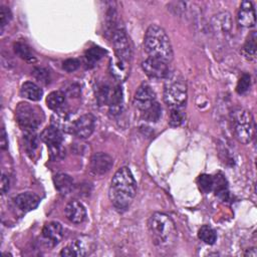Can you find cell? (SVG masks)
<instances>
[{"label": "cell", "instance_id": "9c48e42d", "mask_svg": "<svg viewBox=\"0 0 257 257\" xmlns=\"http://www.w3.org/2000/svg\"><path fill=\"white\" fill-rule=\"evenodd\" d=\"M156 102V94L151 85L147 82H143L135 92L134 103L136 107L144 112L150 108Z\"/></svg>", "mask_w": 257, "mask_h": 257}, {"label": "cell", "instance_id": "4fadbf2b", "mask_svg": "<svg viewBox=\"0 0 257 257\" xmlns=\"http://www.w3.org/2000/svg\"><path fill=\"white\" fill-rule=\"evenodd\" d=\"M113 165L112 158L102 152L92 155L90 159V171L95 176H103L110 171Z\"/></svg>", "mask_w": 257, "mask_h": 257}, {"label": "cell", "instance_id": "f1b7e54d", "mask_svg": "<svg viewBox=\"0 0 257 257\" xmlns=\"http://www.w3.org/2000/svg\"><path fill=\"white\" fill-rule=\"evenodd\" d=\"M184 107H175L171 108L170 116H169V124L171 126H180L185 120V112Z\"/></svg>", "mask_w": 257, "mask_h": 257}, {"label": "cell", "instance_id": "e0dca14e", "mask_svg": "<svg viewBox=\"0 0 257 257\" xmlns=\"http://www.w3.org/2000/svg\"><path fill=\"white\" fill-rule=\"evenodd\" d=\"M88 246L82 238H77L68 243L61 251L60 256L62 257H73V256H85L88 254Z\"/></svg>", "mask_w": 257, "mask_h": 257}, {"label": "cell", "instance_id": "ba28073f", "mask_svg": "<svg viewBox=\"0 0 257 257\" xmlns=\"http://www.w3.org/2000/svg\"><path fill=\"white\" fill-rule=\"evenodd\" d=\"M169 63L153 57H148L142 62V68L144 72L154 79H165L170 72Z\"/></svg>", "mask_w": 257, "mask_h": 257}, {"label": "cell", "instance_id": "7c38bea8", "mask_svg": "<svg viewBox=\"0 0 257 257\" xmlns=\"http://www.w3.org/2000/svg\"><path fill=\"white\" fill-rule=\"evenodd\" d=\"M41 234L45 245L48 247H54L63 237V227L59 222L51 221L43 226Z\"/></svg>", "mask_w": 257, "mask_h": 257}, {"label": "cell", "instance_id": "484cf974", "mask_svg": "<svg viewBox=\"0 0 257 257\" xmlns=\"http://www.w3.org/2000/svg\"><path fill=\"white\" fill-rule=\"evenodd\" d=\"M198 237L201 241L208 245H213L217 241V233L209 225H204L199 229Z\"/></svg>", "mask_w": 257, "mask_h": 257}, {"label": "cell", "instance_id": "4dcf8cb0", "mask_svg": "<svg viewBox=\"0 0 257 257\" xmlns=\"http://www.w3.org/2000/svg\"><path fill=\"white\" fill-rule=\"evenodd\" d=\"M213 184H214V179L210 175L202 174L198 178V185L200 189L205 193H208L211 190H213Z\"/></svg>", "mask_w": 257, "mask_h": 257}, {"label": "cell", "instance_id": "ac0fdd59", "mask_svg": "<svg viewBox=\"0 0 257 257\" xmlns=\"http://www.w3.org/2000/svg\"><path fill=\"white\" fill-rule=\"evenodd\" d=\"M107 104L109 106V113L112 116L120 114L122 110V91L119 85L111 87Z\"/></svg>", "mask_w": 257, "mask_h": 257}, {"label": "cell", "instance_id": "ffe728a7", "mask_svg": "<svg viewBox=\"0 0 257 257\" xmlns=\"http://www.w3.org/2000/svg\"><path fill=\"white\" fill-rule=\"evenodd\" d=\"M20 93L24 98H27L32 101H38L41 99L43 91L36 83L26 81L21 85Z\"/></svg>", "mask_w": 257, "mask_h": 257}, {"label": "cell", "instance_id": "603a6c76", "mask_svg": "<svg viewBox=\"0 0 257 257\" xmlns=\"http://www.w3.org/2000/svg\"><path fill=\"white\" fill-rule=\"evenodd\" d=\"M13 49L16 55L27 62H34L35 56L33 55L30 47L23 41H17L13 44Z\"/></svg>", "mask_w": 257, "mask_h": 257}, {"label": "cell", "instance_id": "9a60e30c", "mask_svg": "<svg viewBox=\"0 0 257 257\" xmlns=\"http://www.w3.org/2000/svg\"><path fill=\"white\" fill-rule=\"evenodd\" d=\"M237 21L240 26L251 28L255 26V9L250 1H243L237 14Z\"/></svg>", "mask_w": 257, "mask_h": 257}, {"label": "cell", "instance_id": "3957f363", "mask_svg": "<svg viewBox=\"0 0 257 257\" xmlns=\"http://www.w3.org/2000/svg\"><path fill=\"white\" fill-rule=\"evenodd\" d=\"M148 228L153 242L159 248L168 249L175 243L177 229L174 221L167 214L154 213L148 220Z\"/></svg>", "mask_w": 257, "mask_h": 257}, {"label": "cell", "instance_id": "277c9868", "mask_svg": "<svg viewBox=\"0 0 257 257\" xmlns=\"http://www.w3.org/2000/svg\"><path fill=\"white\" fill-rule=\"evenodd\" d=\"M187 83L179 71H170L165 78L164 100L170 108L184 107L187 101Z\"/></svg>", "mask_w": 257, "mask_h": 257}, {"label": "cell", "instance_id": "d6a6232c", "mask_svg": "<svg viewBox=\"0 0 257 257\" xmlns=\"http://www.w3.org/2000/svg\"><path fill=\"white\" fill-rule=\"evenodd\" d=\"M33 75L34 77L43 84H48L50 82V76L49 71L43 67H35L33 69Z\"/></svg>", "mask_w": 257, "mask_h": 257}, {"label": "cell", "instance_id": "7a4b0ae2", "mask_svg": "<svg viewBox=\"0 0 257 257\" xmlns=\"http://www.w3.org/2000/svg\"><path fill=\"white\" fill-rule=\"evenodd\" d=\"M144 47L149 57L158 58L170 63L173 59V49L170 38L166 31L159 25L152 24L148 27Z\"/></svg>", "mask_w": 257, "mask_h": 257}, {"label": "cell", "instance_id": "8d00e7d4", "mask_svg": "<svg viewBox=\"0 0 257 257\" xmlns=\"http://www.w3.org/2000/svg\"><path fill=\"white\" fill-rule=\"evenodd\" d=\"M9 186H10V181H9L8 176L5 175V174H2V178H1V193L3 195L8 192Z\"/></svg>", "mask_w": 257, "mask_h": 257}, {"label": "cell", "instance_id": "d6986e66", "mask_svg": "<svg viewBox=\"0 0 257 257\" xmlns=\"http://www.w3.org/2000/svg\"><path fill=\"white\" fill-rule=\"evenodd\" d=\"M212 26L214 27V30L218 33H222V34L229 33L232 28V20H231L230 14L227 12H222L216 15L213 18Z\"/></svg>", "mask_w": 257, "mask_h": 257}, {"label": "cell", "instance_id": "30bf717a", "mask_svg": "<svg viewBox=\"0 0 257 257\" xmlns=\"http://www.w3.org/2000/svg\"><path fill=\"white\" fill-rule=\"evenodd\" d=\"M95 126V118L91 113L80 115L73 121L71 133L79 139H87L91 136Z\"/></svg>", "mask_w": 257, "mask_h": 257}, {"label": "cell", "instance_id": "74e56055", "mask_svg": "<svg viewBox=\"0 0 257 257\" xmlns=\"http://www.w3.org/2000/svg\"><path fill=\"white\" fill-rule=\"evenodd\" d=\"M0 144H1V149L5 150L7 148L8 145V141H7V136H6V132L4 130V127H2L1 130V140H0Z\"/></svg>", "mask_w": 257, "mask_h": 257}, {"label": "cell", "instance_id": "8fae6325", "mask_svg": "<svg viewBox=\"0 0 257 257\" xmlns=\"http://www.w3.org/2000/svg\"><path fill=\"white\" fill-rule=\"evenodd\" d=\"M40 139L45 143L50 150L52 156H57L61 151L62 145V132L54 125H49L43 130L40 135Z\"/></svg>", "mask_w": 257, "mask_h": 257}, {"label": "cell", "instance_id": "5b68a950", "mask_svg": "<svg viewBox=\"0 0 257 257\" xmlns=\"http://www.w3.org/2000/svg\"><path fill=\"white\" fill-rule=\"evenodd\" d=\"M233 130L237 140L249 144L255 136V122L252 113L245 108H236L231 113Z\"/></svg>", "mask_w": 257, "mask_h": 257}, {"label": "cell", "instance_id": "f546056e", "mask_svg": "<svg viewBox=\"0 0 257 257\" xmlns=\"http://www.w3.org/2000/svg\"><path fill=\"white\" fill-rule=\"evenodd\" d=\"M161 114H162V108L157 101L146 111L142 112L143 118L147 121H157L160 119Z\"/></svg>", "mask_w": 257, "mask_h": 257}, {"label": "cell", "instance_id": "2e32d148", "mask_svg": "<svg viewBox=\"0 0 257 257\" xmlns=\"http://www.w3.org/2000/svg\"><path fill=\"white\" fill-rule=\"evenodd\" d=\"M14 203L23 212H29L37 208L40 203V198L31 192H24L18 194L14 198Z\"/></svg>", "mask_w": 257, "mask_h": 257}, {"label": "cell", "instance_id": "8992f818", "mask_svg": "<svg viewBox=\"0 0 257 257\" xmlns=\"http://www.w3.org/2000/svg\"><path fill=\"white\" fill-rule=\"evenodd\" d=\"M16 120L26 133H33L41 123L44 115L42 110L28 102H20L15 109Z\"/></svg>", "mask_w": 257, "mask_h": 257}, {"label": "cell", "instance_id": "4316f807", "mask_svg": "<svg viewBox=\"0 0 257 257\" xmlns=\"http://www.w3.org/2000/svg\"><path fill=\"white\" fill-rule=\"evenodd\" d=\"M256 39H257L256 32L252 31L248 35V37L246 39V42L243 46V53L245 54L246 57H248L250 59H253L256 56V47H257Z\"/></svg>", "mask_w": 257, "mask_h": 257}, {"label": "cell", "instance_id": "83f0119b", "mask_svg": "<svg viewBox=\"0 0 257 257\" xmlns=\"http://www.w3.org/2000/svg\"><path fill=\"white\" fill-rule=\"evenodd\" d=\"M126 64L127 62L121 61L118 58L115 57L114 60H111L110 62V69L111 73L117 78V79H123L126 76Z\"/></svg>", "mask_w": 257, "mask_h": 257}, {"label": "cell", "instance_id": "d590c367", "mask_svg": "<svg viewBox=\"0 0 257 257\" xmlns=\"http://www.w3.org/2000/svg\"><path fill=\"white\" fill-rule=\"evenodd\" d=\"M80 65V62L76 58H69L63 61L62 63V68L67 71V72H72L75 71Z\"/></svg>", "mask_w": 257, "mask_h": 257}, {"label": "cell", "instance_id": "1f68e13d", "mask_svg": "<svg viewBox=\"0 0 257 257\" xmlns=\"http://www.w3.org/2000/svg\"><path fill=\"white\" fill-rule=\"evenodd\" d=\"M24 145L28 154L35 152L38 148V141L33 133H26L24 137Z\"/></svg>", "mask_w": 257, "mask_h": 257}, {"label": "cell", "instance_id": "e575fe53", "mask_svg": "<svg viewBox=\"0 0 257 257\" xmlns=\"http://www.w3.org/2000/svg\"><path fill=\"white\" fill-rule=\"evenodd\" d=\"M12 14L10 9L7 6H1L0 7V26L1 29L3 30V28L8 24V22L11 20Z\"/></svg>", "mask_w": 257, "mask_h": 257}, {"label": "cell", "instance_id": "5bb4252c", "mask_svg": "<svg viewBox=\"0 0 257 257\" xmlns=\"http://www.w3.org/2000/svg\"><path fill=\"white\" fill-rule=\"evenodd\" d=\"M66 219L73 224H81L86 218V210L82 203L73 200L67 203L64 208Z\"/></svg>", "mask_w": 257, "mask_h": 257}, {"label": "cell", "instance_id": "d4e9b609", "mask_svg": "<svg viewBox=\"0 0 257 257\" xmlns=\"http://www.w3.org/2000/svg\"><path fill=\"white\" fill-rule=\"evenodd\" d=\"M214 179V184H213V190L215 191L216 195L221 198L223 201H227L229 197V192H228V187H227V182L225 178L222 175L216 176Z\"/></svg>", "mask_w": 257, "mask_h": 257}, {"label": "cell", "instance_id": "7402d4cb", "mask_svg": "<svg viewBox=\"0 0 257 257\" xmlns=\"http://www.w3.org/2000/svg\"><path fill=\"white\" fill-rule=\"evenodd\" d=\"M65 103V94L60 90H55L50 92L46 97V104L52 110L62 109Z\"/></svg>", "mask_w": 257, "mask_h": 257}, {"label": "cell", "instance_id": "6da1fadb", "mask_svg": "<svg viewBox=\"0 0 257 257\" xmlns=\"http://www.w3.org/2000/svg\"><path fill=\"white\" fill-rule=\"evenodd\" d=\"M136 192L137 183L132 171L127 167H121L110 181L108 197L111 204L118 212H123L131 206Z\"/></svg>", "mask_w": 257, "mask_h": 257}, {"label": "cell", "instance_id": "52a82bcc", "mask_svg": "<svg viewBox=\"0 0 257 257\" xmlns=\"http://www.w3.org/2000/svg\"><path fill=\"white\" fill-rule=\"evenodd\" d=\"M111 42L114 48L115 57L121 61L130 62L132 58V48L130 44V39L122 25L117 24L111 35Z\"/></svg>", "mask_w": 257, "mask_h": 257}, {"label": "cell", "instance_id": "cb8c5ba5", "mask_svg": "<svg viewBox=\"0 0 257 257\" xmlns=\"http://www.w3.org/2000/svg\"><path fill=\"white\" fill-rule=\"evenodd\" d=\"M105 50H103L99 46H93L89 48L84 54V63L87 67H92L99 59L102 58L105 54Z\"/></svg>", "mask_w": 257, "mask_h": 257}, {"label": "cell", "instance_id": "44dd1931", "mask_svg": "<svg viewBox=\"0 0 257 257\" xmlns=\"http://www.w3.org/2000/svg\"><path fill=\"white\" fill-rule=\"evenodd\" d=\"M54 185L56 190L61 194V195H66L68 194L73 187V180L70 176L64 173H59L54 176Z\"/></svg>", "mask_w": 257, "mask_h": 257}, {"label": "cell", "instance_id": "836d02e7", "mask_svg": "<svg viewBox=\"0 0 257 257\" xmlns=\"http://www.w3.org/2000/svg\"><path fill=\"white\" fill-rule=\"evenodd\" d=\"M250 85H251V77L249 74L245 73L240 77L236 86V91L239 94H243L250 88Z\"/></svg>", "mask_w": 257, "mask_h": 257}]
</instances>
